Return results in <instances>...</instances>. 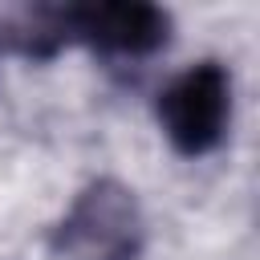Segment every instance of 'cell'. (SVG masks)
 Listing matches in <instances>:
<instances>
[{"instance_id":"cell-1","label":"cell","mask_w":260,"mask_h":260,"mask_svg":"<svg viewBox=\"0 0 260 260\" xmlns=\"http://www.w3.org/2000/svg\"><path fill=\"white\" fill-rule=\"evenodd\" d=\"M146 223L134 191L118 179H93L49 232L53 260H138Z\"/></svg>"},{"instance_id":"cell-2","label":"cell","mask_w":260,"mask_h":260,"mask_svg":"<svg viewBox=\"0 0 260 260\" xmlns=\"http://www.w3.org/2000/svg\"><path fill=\"white\" fill-rule=\"evenodd\" d=\"M228 110H232V81H228L223 65H215V61H199V65L183 69L158 93L162 134L171 138V146L179 154H191V158L219 146Z\"/></svg>"},{"instance_id":"cell-3","label":"cell","mask_w":260,"mask_h":260,"mask_svg":"<svg viewBox=\"0 0 260 260\" xmlns=\"http://www.w3.org/2000/svg\"><path fill=\"white\" fill-rule=\"evenodd\" d=\"M65 37L85 41L114 57H150L171 37V16L158 4L118 0V4H73L65 8Z\"/></svg>"}]
</instances>
